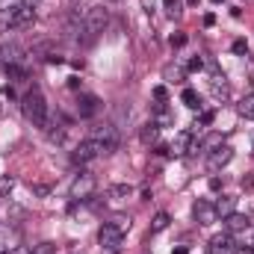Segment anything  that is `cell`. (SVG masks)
<instances>
[{
    "label": "cell",
    "instance_id": "obj_16",
    "mask_svg": "<svg viewBox=\"0 0 254 254\" xmlns=\"http://www.w3.org/2000/svg\"><path fill=\"white\" fill-rule=\"evenodd\" d=\"M139 139H142L145 145L157 142V139H160V125H157V122H148V125L142 127V130H139Z\"/></svg>",
    "mask_w": 254,
    "mask_h": 254
},
{
    "label": "cell",
    "instance_id": "obj_24",
    "mask_svg": "<svg viewBox=\"0 0 254 254\" xmlns=\"http://www.w3.org/2000/svg\"><path fill=\"white\" fill-rule=\"evenodd\" d=\"M12 187H15V181H12L9 175H3V178H0V198H6V195L12 192Z\"/></svg>",
    "mask_w": 254,
    "mask_h": 254
},
{
    "label": "cell",
    "instance_id": "obj_28",
    "mask_svg": "<svg viewBox=\"0 0 254 254\" xmlns=\"http://www.w3.org/2000/svg\"><path fill=\"white\" fill-rule=\"evenodd\" d=\"M172 45H175V48H181V45H187V36H184V33H178V36H172Z\"/></svg>",
    "mask_w": 254,
    "mask_h": 254
},
{
    "label": "cell",
    "instance_id": "obj_34",
    "mask_svg": "<svg viewBox=\"0 0 254 254\" xmlns=\"http://www.w3.org/2000/svg\"><path fill=\"white\" fill-rule=\"evenodd\" d=\"M234 254H254V249H234Z\"/></svg>",
    "mask_w": 254,
    "mask_h": 254
},
{
    "label": "cell",
    "instance_id": "obj_25",
    "mask_svg": "<svg viewBox=\"0 0 254 254\" xmlns=\"http://www.w3.org/2000/svg\"><path fill=\"white\" fill-rule=\"evenodd\" d=\"M33 254H57V246L54 243H39V246H33Z\"/></svg>",
    "mask_w": 254,
    "mask_h": 254
},
{
    "label": "cell",
    "instance_id": "obj_35",
    "mask_svg": "<svg viewBox=\"0 0 254 254\" xmlns=\"http://www.w3.org/2000/svg\"><path fill=\"white\" fill-rule=\"evenodd\" d=\"M9 249H12V246H6V243L0 240V254H6V252H9Z\"/></svg>",
    "mask_w": 254,
    "mask_h": 254
},
{
    "label": "cell",
    "instance_id": "obj_27",
    "mask_svg": "<svg viewBox=\"0 0 254 254\" xmlns=\"http://www.w3.org/2000/svg\"><path fill=\"white\" fill-rule=\"evenodd\" d=\"M234 54H249V45H246L243 39H237V42H234Z\"/></svg>",
    "mask_w": 254,
    "mask_h": 254
},
{
    "label": "cell",
    "instance_id": "obj_17",
    "mask_svg": "<svg viewBox=\"0 0 254 254\" xmlns=\"http://www.w3.org/2000/svg\"><path fill=\"white\" fill-rule=\"evenodd\" d=\"M213 207H216V213H219L222 219H225V216H231V213H237V201H234V198H219Z\"/></svg>",
    "mask_w": 254,
    "mask_h": 254
},
{
    "label": "cell",
    "instance_id": "obj_38",
    "mask_svg": "<svg viewBox=\"0 0 254 254\" xmlns=\"http://www.w3.org/2000/svg\"><path fill=\"white\" fill-rule=\"evenodd\" d=\"M0 116H3V104H0Z\"/></svg>",
    "mask_w": 254,
    "mask_h": 254
},
{
    "label": "cell",
    "instance_id": "obj_33",
    "mask_svg": "<svg viewBox=\"0 0 254 254\" xmlns=\"http://www.w3.org/2000/svg\"><path fill=\"white\" fill-rule=\"evenodd\" d=\"M201 65H204L201 60H192V63H190V68H192V71H201Z\"/></svg>",
    "mask_w": 254,
    "mask_h": 254
},
{
    "label": "cell",
    "instance_id": "obj_1",
    "mask_svg": "<svg viewBox=\"0 0 254 254\" xmlns=\"http://www.w3.org/2000/svg\"><path fill=\"white\" fill-rule=\"evenodd\" d=\"M21 110H24L27 122H33L36 127H48L51 125V107H48V101H45V95H42L39 89H30V92L24 95Z\"/></svg>",
    "mask_w": 254,
    "mask_h": 254
},
{
    "label": "cell",
    "instance_id": "obj_39",
    "mask_svg": "<svg viewBox=\"0 0 254 254\" xmlns=\"http://www.w3.org/2000/svg\"><path fill=\"white\" fill-rule=\"evenodd\" d=\"M213 3H222V0H213Z\"/></svg>",
    "mask_w": 254,
    "mask_h": 254
},
{
    "label": "cell",
    "instance_id": "obj_26",
    "mask_svg": "<svg viewBox=\"0 0 254 254\" xmlns=\"http://www.w3.org/2000/svg\"><path fill=\"white\" fill-rule=\"evenodd\" d=\"M113 225H116V228L125 234L127 228H130V216H116V219H113Z\"/></svg>",
    "mask_w": 254,
    "mask_h": 254
},
{
    "label": "cell",
    "instance_id": "obj_9",
    "mask_svg": "<svg viewBox=\"0 0 254 254\" xmlns=\"http://www.w3.org/2000/svg\"><path fill=\"white\" fill-rule=\"evenodd\" d=\"M98 110H101V101H98L95 95H80V98H77V116H80V119H92Z\"/></svg>",
    "mask_w": 254,
    "mask_h": 254
},
{
    "label": "cell",
    "instance_id": "obj_21",
    "mask_svg": "<svg viewBox=\"0 0 254 254\" xmlns=\"http://www.w3.org/2000/svg\"><path fill=\"white\" fill-rule=\"evenodd\" d=\"M130 195H133V187H130V184H116V187H110V198H119V201H122V198H130Z\"/></svg>",
    "mask_w": 254,
    "mask_h": 254
},
{
    "label": "cell",
    "instance_id": "obj_18",
    "mask_svg": "<svg viewBox=\"0 0 254 254\" xmlns=\"http://www.w3.org/2000/svg\"><path fill=\"white\" fill-rule=\"evenodd\" d=\"M169 222H172L169 213H157V216L151 219V234H163V231L169 228Z\"/></svg>",
    "mask_w": 254,
    "mask_h": 254
},
{
    "label": "cell",
    "instance_id": "obj_32",
    "mask_svg": "<svg viewBox=\"0 0 254 254\" xmlns=\"http://www.w3.org/2000/svg\"><path fill=\"white\" fill-rule=\"evenodd\" d=\"M213 122V113H201V125H210Z\"/></svg>",
    "mask_w": 254,
    "mask_h": 254
},
{
    "label": "cell",
    "instance_id": "obj_7",
    "mask_svg": "<svg viewBox=\"0 0 254 254\" xmlns=\"http://www.w3.org/2000/svg\"><path fill=\"white\" fill-rule=\"evenodd\" d=\"M92 192H95V178L92 175H80L71 184V198L74 201H86V198H92Z\"/></svg>",
    "mask_w": 254,
    "mask_h": 254
},
{
    "label": "cell",
    "instance_id": "obj_40",
    "mask_svg": "<svg viewBox=\"0 0 254 254\" xmlns=\"http://www.w3.org/2000/svg\"><path fill=\"white\" fill-rule=\"evenodd\" d=\"M252 249H254V243H252Z\"/></svg>",
    "mask_w": 254,
    "mask_h": 254
},
{
    "label": "cell",
    "instance_id": "obj_10",
    "mask_svg": "<svg viewBox=\"0 0 254 254\" xmlns=\"http://www.w3.org/2000/svg\"><path fill=\"white\" fill-rule=\"evenodd\" d=\"M0 57L6 60V65H18L21 60H24V48L18 45V42H3V48H0Z\"/></svg>",
    "mask_w": 254,
    "mask_h": 254
},
{
    "label": "cell",
    "instance_id": "obj_20",
    "mask_svg": "<svg viewBox=\"0 0 254 254\" xmlns=\"http://www.w3.org/2000/svg\"><path fill=\"white\" fill-rule=\"evenodd\" d=\"M237 110H240V116H243V119H252V122H254V95H249V98H243Z\"/></svg>",
    "mask_w": 254,
    "mask_h": 254
},
{
    "label": "cell",
    "instance_id": "obj_14",
    "mask_svg": "<svg viewBox=\"0 0 254 254\" xmlns=\"http://www.w3.org/2000/svg\"><path fill=\"white\" fill-rule=\"evenodd\" d=\"M210 249H213V254L234 252V237H231V234H219V237H213V243H210Z\"/></svg>",
    "mask_w": 254,
    "mask_h": 254
},
{
    "label": "cell",
    "instance_id": "obj_6",
    "mask_svg": "<svg viewBox=\"0 0 254 254\" xmlns=\"http://www.w3.org/2000/svg\"><path fill=\"white\" fill-rule=\"evenodd\" d=\"M195 151V145H192V133L190 130H181V133H175V139H172V145H169V154H175V157H187Z\"/></svg>",
    "mask_w": 254,
    "mask_h": 254
},
{
    "label": "cell",
    "instance_id": "obj_31",
    "mask_svg": "<svg viewBox=\"0 0 254 254\" xmlns=\"http://www.w3.org/2000/svg\"><path fill=\"white\" fill-rule=\"evenodd\" d=\"M243 190H254V178H243Z\"/></svg>",
    "mask_w": 254,
    "mask_h": 254
},
{
    "label": "cell",
    "instance_id": "obj_12",
    "mask_svg": "<svg viewBox=\"0 0 254 254\" xmlns=\"http://www.w3.org/2000/svg\"><path fill=\"white\" fill-rule=\"evenodd\" d=\"M15 21H18V30H21V27H30V24L36 21V9L18 3V6H15Z\"/></svg>",
    "mask_w": 254,
    "mask_h": 254
},
{
    "label": "cell",
    "instance_id": "obj_30",
    "mask_svg": "<svg viewBox=\"0 0 254 254\" xmlns=\"http://www.w3.org/2000/svg\"><path fill=\"white\" fill-rule=\"evenodd\" d=\"M154 98H157V101H166V89H163V86H157V89H154Z\"/></svg>",
    "mask_w": 254,
    "mask_h": 254
},
{
    "label": "cell",
    "instance_id": "obj_15",
    "mask_svg": "<svg viewBox=\"0 0 254 254\" xmlns=\"http://www.w3.org/2000/svg\"><path fill=\"white\" fill-rule=\"evenodd\" d=\"M225 228H228L231 234L246 231V228H249V216H243V213H231V216H225Z\"/></svg>",
    "mask_w": 254,
    "mask_h": 254
},
{
    "label": "cell",
    "instance_id": "obj_29",
    "mask_svg": "<svg viewBox=\"0 0 254 254\" xmlns=\"http://www.w3.org/2000/svg\"><path fill=\"white\" fill-rule=\"evenodd\" d=\"M33 192H36V195H48V192H51V187H45V184H36V187H33Z\"/></svg>",
    "mask_w": 254,
    "mask_h": 254
},
{
    "label": "cell",
    "instance_id": "obj_5",
    "mask_svg": "<svg viewBox=\"0 0 254 254\" xmlns=\"http://www.w3.org/2000/svg\"><path fill=\"white\" fill-rule=\"evenodd\" d=\"M98 157H104V148L95 142V139H86V142H80L77 148H74V163H92V160H98Z\"/></svg>",
    "mask_w": 254,
    "mask_h": 254
},
{
    "label": "cell",
    "instance_id": "obj_3",
    "mask_svg": "<svg viewBox=\"0 0 254 254\" xmlns=\"http://www.w3.org/2000/svg\"><path fill=\"white\" fill-rule=\"evenodd\" d=\"M89 139H95V142L104 148V154H113V151L119 148V133H116V125L92 127V136H89Z\"/></svg>",
    "mask_w": 254,
    "mask_h": 254
},
{
    "label": "cell",
    "instance_id": "obj_22",
    "mask_svg": "<svg viewBox=\"0 0 254 254\" xmlns=\"http://www.w3.org/2000/svg\"><path fill=\"white\" fill-rule=\"evenodd\" d=\"M184 104L190 107V110H201V98H198V92H192V89H184Z\"/></svg>",
    "mask_w": 254,
    "mask_h": 254
},
{
    "label": "cell",
    "instance_id": "obj_19",
    "mask_svg": "<svg viewBox=\"0 0 254 254\" xmlns=\"http://www.w3.org/2000/svg\"><path fill=\"white\" fill-rule=\"evenodd\" d=\"M222 145H225V136H222V133H210V136L204 139V145H201V148L213 154V151H216V148H222Z\"/></svg>",
    "mask_w": 254,
    "mask_h": 254
},
{
    "label": "cell",
    "instance_id": "obj_8",
    "mask_svg": "<svg viewBox=\"0 0 254 254\" xmlns=\"http://www.w3.org/2000/svg\"><path fill=\"white\" fill-rule=\"evenodd\" d=\"M192 216H195L198 225H213V222L219 219V213H216V207H213L210 201H198V204L192 207Z\"/></svg>",
    "mask_w": 254,
    "mask_h": 254
},
{
    "label": "cell",
    "instance_id": "obj_4",
    "mask_svg": "<svg viewBox=\"0 0 254 254\" xmlns=\"http://www.w3.org/2000/svg\"><path fill=\"white\" fill-rule=\"evenodd\" d=\"M122 240H125V234L113 225V222H104L101 225V231H98V243L107 249L110 254H119V249H122Z\"/></svg>",
    "mask_w": 254,
    "mask_h": 254
},
{
    "label": "cell",
    "instance_id": "obj_11",
    "mask_svg": "<svg viewBox=\"0 0 254 254\" xmlns=\"http://www.w3.org/2000/svg\"><path fill=\"white\" fill-rule=\"evenodd\" d=\"M231 160H234V148H231V145H222V148H216V151L210 154V169H213V172H216V169H225Z\"/></svg>",
    "mask_w": 254,
    "mask_h": 254
},
{
    "label": "cell",
    "instance_id": "obj_23",
    "mask_svg": "<svg viewBox=\"0 0 254 254\" xmlns=\"http://www.w3.org/2000/svg\"><path fill=\"white\" fill-rule=\"evenodd\" d=\"M163 6H166V12L172 18H181V12H184V3L181 0H163Z\"/></svg>",
    "mask_w": 254,
    "mask_h": 254
},
{
    "label": "cell",
    "instance_id": "obj_36",
    "mask_svg": "<svg viewBox=\"0 0 254 254\" xmlns=\"http://www.w3.org/2000/svg\"><path fill=\"white\" fill-rule=\"evenodd\" d=\"M24 6H33V9H36V6H39V0H24Z\"/></svg>",
    "mask_w": 254,
    "mask_h": 254
},
{
    "label": "cell",
    "instance_id": "obj_13",
    "mask_svg": "<svg viewBox=\"0 0 254 254\" xmlns=\"http://www.w3.org/2000/svg\"><path fill=\"white\" fill-rule=\"evenodd\" d=\"M9 30H18L15 6H3V9H0V33H9Z\"/></svg>",
    "mask_w": 254,
    "mask_h": 254
},
{
    "label": "cell",
    "instance_id": "obj_2",
    "mask_svg": "<svg viewBox=\"0 0 254 254\" xmlns=\"http://www.w3.org/2000/svg\"><path fill=\"white\" fill-rule=\"evenodd\" d=\"M107 24H110V12H107L104 6H89L86 15H83V24H80L77 36L86 33V42H92L95 36H101V33L107 30Z\"/></svg>",
    "mask_w": 254,
    "mask_h": 254
},
{
    "label": "cell",
    "instance_id": "obj_37",
    "mask_svg": "<svg viewBox=\"0 0 254 254\" xmlns=\"http://www.w3.org/2000/svg\"><path fill=\"white\" fill-rule=\"evenodd\" d=\"M175 254H187V249H184V246H181V249H175Z\"/></svg>",
    "mask_w": 254,
    "mask_h": 254
}]
</instances>
